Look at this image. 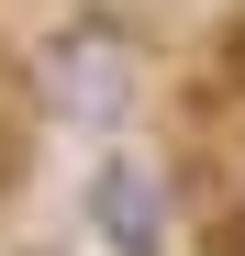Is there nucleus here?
Segmentation results:
<instances>
[{"instance_id": "1", "label": "nucleus", "mask_w": 245, "mask_h": 256, "mask_svg": "<svg viewBox=\"0 0 245 256\" xmlns=\"http://www.w3.org/2000/svg\"><path fill=\"white\" fill-rule=\"evenodd\" d=\"M145 78H156V56H145V34L122 22V12H67L45 45H34L22 90H34V122L122 134V122H134V100H145Z\"/></svg>"}, {"instance_id": "2", "label": "nucleus", "mask_w": 245, "mask_h": 256, "mask_svg": "<svg viewBox=\"0 0 245 256\" xmlns=\"http://www.w3.org/2000/svg\"><path fill=\"white\" fill-rule=\"evenodd\" d=\"M90 234L112 256H178V178L145 156H100L90 167Z\"/></svg>"}]
</instances>
